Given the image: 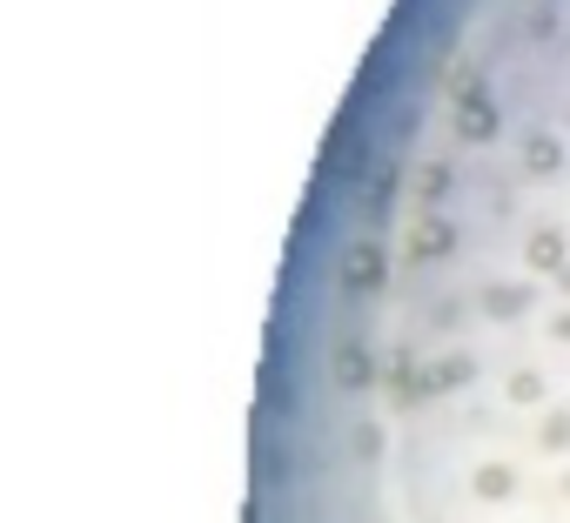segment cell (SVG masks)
<instances>
[{"mask_svg":"<svg viewBox=\"0 0 570 523\" xmlns=\"http://www.w3.org/2000/svg\"><path fill=\"white\" fill-rule=\"evenodd\" d=\"M456 135H464V141H490V135H497V108H490V95H477V88L456 95Z\"/></svg>","mask_w":570,"mask_h":523,"instance_id":"cell-1","label":"cell"},{"mask_svg":"<svg viewBox=\"0 0 570 523\" xmlns=\"http://www.w3.org/2000/svg\"><path fill=\"white\" fill-rule=\"evenodd\" d=\"M342 282H350V289H376V282H383V256H376V249H356L350 269H342Z\"/></svg>","mask_w":570,"mask_h":523,"instance_id":"cell-2","label":"cell"},{"mask_svg":"<svg viewBox=\"0 0 570 523\" xmlns=\"http://www.w3.org/2000/svg\"><path fill=\"white\" fill-rule=\"evenodd\" d=\"M335 376L350 383V389H363V383H369V356H363L356 343H342V349H335Z\"/></svg>","mask_w":570,"mask_h":523,"instance_id":"cell-3","label":"cell"},{"mask_svg":"<svg viewBox=\"0 0 570 523\" xmlns=\"http://www.w3.org/2000/svg\"><path fill=\"white\" fill-rule=\"evenodd\" d=\"M443 249H449V228H443V222L416 235V256H443Z\"/></svg>","mask_w":570,"mask_h":523,"instance_id":"cell-4","label":"cell"},{"mask_svg":"<svg viewBox=\"0 0 570 523\" xmlns=\"http://www.w3.org/2000/svg\"><path fill=\"white\" fill-rule=\"evenodd\" d=\"M557 256H563V241H557V235H537V241H530V262H537V269H550Z\"/></svg>","mask_w":570,"mask_h":523,"instance_id":"cell-5","label":"cell"},{"mask_svg":"<svg viewBox=\"0 0 570 523\" xmlns=\"http://www.w3.org/2000/svg\"><path fill=\"white\" fill-rule=\"evenodd\" d=\"M557 329H563V336H570V315H563V322H557Z\"/></svg>","mask_w":570,"mask_h":523,"instance_id":"cell-6","label":"cell"}]
</instances>
